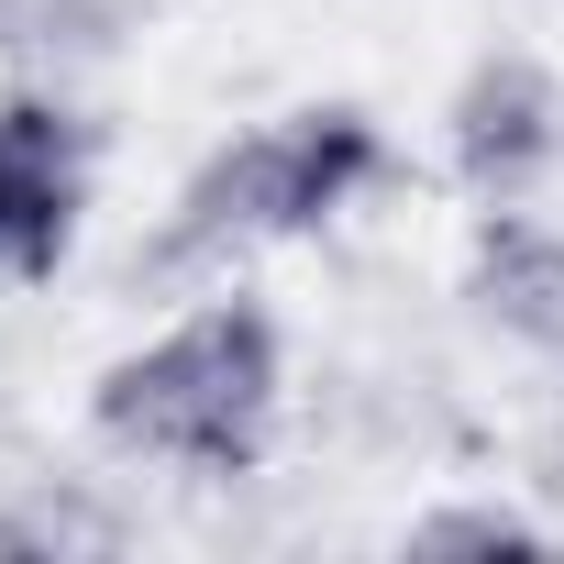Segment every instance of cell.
Listing matches in <instances>:
<instances>
[{
  "mask_svg": "<svg viewBox=\"0 0 564 564\" xmlns=\"http://www.w3.org/2000/svg\"><path fill=\"white\" fill-rule=\"evenodd\" d=\"M276 410V333L254 311H210L188 333H166L155 355L111 366L100 388V432L166 465H243L254 432Z\"/></svg>",
  "mask_w": 564,
  "mask_h": 564,
  "instance_id": "6da1fadb",
  "label": "cell"
},
{
  "mask_svg": "<svg viewBox=\"0 0 564 564\" xmlns=\"http://www.w3.org/2000/svg\"><path fill=\"white\" fill-rule=\"evenodd\" d=\"M487 311L531 344H564V243L553 232H487Z\"/></svg>",
  "mask_w": 564,
  "mask_h": 564,
  "instance_id": "5b68a950",
  "label": "cell"
},
{
  "mask_svg": "<svg viewBox=\"0 0 564 564\" xmlns=\"http://www.w3.org/2000/svg\"><path fill=\"white\" fill-rule=\"evenodd\" d=\"M542 144H553L542 78H531V67H487V78L465 89V166H476V177H520Z\"/></svg>",
  "mask_w": 564,
  "mask_h": 564,
  "instance_id": "277c9868",
  "label": "cell"
},
{
  "mask_svg": "<svg viewBox=\"0 0 564 564\" xmlns=\"http://www.w3.org/2000/svg\"><path fill=\"white\" fill-rule=\"evenodd\" d=\"M377 177V133L355 111H311V122H276L254 144H232L199 188H188V221L177 243H221V232H300L322 210H344L355 188Z\"/></svg>",
  "mask_w": 564,
  "mask_h": 564,
  "instance_id": "7a4b0ae2",
  "label": "cell"
},
{
  "mask_svg": "<svg viewBox=\"0 0 564 564\" xmlns=\"http://www.w3.org/2000/svg\"><path fill=\"white\" fill-rule=\"evenodd\" d=\"M67 221H78V155H67V122L34 111V100H12V111H0V276L56 265Z\"/></svg>",
  "mask_w": 564,
  "mask_h": 564,
  "instance_id": "3957f363",
  "label": "cell"
}]
</instances>
